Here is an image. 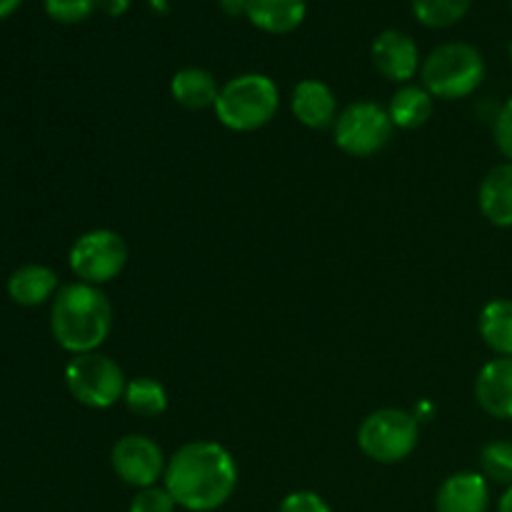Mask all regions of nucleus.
<instances>
[{"label":"nucleus","instance_id":"nucleus-1","mask_svg":"<svg viewBox=\"0 0 512 512\" xmlns=\"http://www.w3.org/2000/svg\"><path fill=\"white\" fill-rule=\"evenodd\" d=\"M163 480L178 508L213 512L233 498L238 488V465L220 443L198 440L175 450Z\"/></svg>","mask_w":512,"mask_h":512},{"label":"nucleus","instance_id":"nucleus-2","mask_svg":"<svg viewBox=\"0 0 512 512\" xmlns=\"http://www.w3.org/2000/svg\"><path fill=\"white\" fill-rule=\"evenodd\" d=\"M50 330L68 353H95L113 330V303L98 285H63L50 305Z\"/></svg>","mask_w":512,"mask_h":512},{"label":"nucleus","instance_id":"nucleus-3","mask_svg":"<svg viewBox=\"0 0 512 512\" xmlns=\"http://www.w3.org/2000/svg\"><path fill=\"white\" fill-rule=\"evenodd\" d=\"M420 78L433 98L463 100L483 85L485 58L475 45L463 40L443 43L423 60Z\"/></svg>","mask_w":512,"mask_h":512},{"label":"nucleus","instance_id":"nucleus-4","mask_svg":"<svg viewBox=\"0 0 512 512\" xmlns=\"http://www.w3.org/2000/svg\"><path fill=\"white\" fill-rule=\"evenodd\" d=\"M280 90L268 75L245 73L228 80L220 88L215 115L220 123L235 133H253L265 128L278 115Z\"/></svg>","mask_w":512,"mask_h":512},{"label":"nucleus","instance_id":"nucleus-5","mask_svg":"<svg viewBox=\"0 0 512 512\" xmlns=\"http://www.w3.org/2000/svg\"><path fill=\"white\" fill-rule=\"evenodd\" d=\"M420 440V423L413 413L383 408L370 413L358 428V445L365 458L380 465L403 463L413 455Z\"/></svg>","mask_w":512,"mask_h":512},{"label":"nucleus","instance_id":"nucleus-6","mask_svg":"<svg viewBox=\"0 0 512 512\" xmlns=\"http://www.w3.org/2000/svg\"><path fill=\"white\" fill-rule=\"evenodd\" d=\"M65 385L80 405L105 410L123 400L128 383L123 368L113 358L95 350L70 358V363L65 365Z\"/></svg>","mask_w":512,"mask_h":512},{"label":"nucleus","instance_id":"nucleus-7","mask_svg":"<svg viewBox=\"0 0 512 512\" xmlns=\"http://www.w3.org/2000/svg\"><path fill=\"white\" fill-rule=\"evenodd\" d=\"M393 130L395 125L388 110L370 100L350 103L348 108L340 110L333 125L335 145L353 158H370L380 153L393 138Z\"/></svg>","mask_w":512,"mask_h":512},{"label":"nucleus","instance_id":"nucleus-8","mask_svg":"<svg viewBox=\"0 0 512 512\" xmlns=\"http://www.w3.org/2000/svg\"><path fill=\"white\" fill-rule=\"evenodd\" d=\"M70 270L80 283L105 285L118 278L128 265V245L123 235L110 228L88 230L73 243L68 253Z\"/></svg>","mask_w":512,"mask_h":512},{"label":"nucleus","instance_id":"nucleus-9","mask_svg":"<svg viewBox=\"0 0 512 512\" xmlns=\"http://www.w3.org/2000/svg\"><path fill=\"white\" fill-rule=\"evenodd\" d=\"M110 465L125 485L143 490L150 485H158V480L165 475V468H168V460H165L163 448L153 438L130 433L113 445Z\"/></svg>","mask_w":512,"mask_h":512},{"label":"nucleus","instance_id":"nucleus-10","mask_svg":"<svg viewBox=\"0 0 512 512\" xmlns=\"http://www.w3.org/2000/svg\"><path fill=\"white\" fill-rule=\"evenodd\" d=\"M375 70L393 83H408L420 70L418 43L403 30H383L370 48Z\"/></svg>","mask_w":512,"mask_h":512},{"label":"nucleus","instance_id":"nucleus-11","mask_svg":"<svg viewBox=\"0 0 512 512\" xmlns=\"http://www.w3.org/2000/svg\"><path fill=\"white\" fill-rule=\"evenodd\" d=\"M490 485L483 473L460 470L443 480L435 498L438 512H488Z\"/></svg>","mask_w":512,"mask_h":512},{"label":"nucleus","instance_id":"nucleus-12","mask_svg":"<svg viewBox=\"0 0 512 512\" xmlns=\"http://www.w3.org/2000/svg\"><path fill=\"white\" fill-rule=\"evenodd\" d=\"M290 108H293L295 118L310 130H328L333 128L335 120H338V100L335 93L330 90V85H325L323 80H300L293 90V98H290Z\"/></svg>","mask_w":512,"mask_h":512},{"label":"nucleus","instance_id":"nucleus-13","mask_svg":"<svg viewBox=\"0 0 512 512\" xmlns=\"http://www.w3.org/2000/svg\"><path fill=\"white\" fill-rule=\"evenodd\" d=\"M475 398L490 418L512 420V358H495L480 368Z\"/></svg>","mask_w":512,"mask_h":512},{"label":"nucleus","instance_id":"nucleus-14","mask_svg":"<svg viewBox=\"0 0 512 512\" xmlns=\"http://www.w3.org/2000/svg\"><path fill=\"white\" fill-rule=\"evenodd\" d=\"M58 290V275L48 265H20L8 278L10 300L23 305V308H38V305L48 303V300L55 298Z\"/></svg>","mask_w":512,"mask_h":512},{"label":"nucleus","instance_id":"nucleus-15","mask_svg":"<svg viewBox=\"0 0 512 512\" xmlns=\"http://www.w3.org/2000/svg\"><path fill=\"white\" fill-rule=\"evenodd\" d=\"M480 213L498 228H512V163L495 165L478 190Z\"/></svg>","mask_w":512,"mask_h":512},{"label":"nucleus","instance_id":"nucleus-16","mask_svg":"<svg viewBox=\"0 0 512 512\" xmlns=\"http://www.w3.org/2000/svg\"><path fill=\"white\" fill-rule=\"evenodd\" d=\"M308 15L305 0H248L245 18L270 35H288L303 25Z\"/></svg>","mask_w":512,"mask_h":512},{"label":"nucleus","instance_id":"nucleus-17","mask_svg":"<svg viewBox=\"0 0 512 512\" xmlns=\"http://www.w3.org/2000/svg\"><path fill=\"white\" fill-rule=\"evenodd\" d=\"M170 95L188 110L215 108L218 103V80L205 68H183L170 78Z\"/></svg>","mask_w":512,"mask_h":512},{"label":"nucleus","instance_id":"nucleus-18","mask_svg":"<svg viewBox=\"0 0 512 512\" xmlns=\"http://www.w3.org/2000/svg\"><path fill=\"white\" fill-rule=\"evenodd\" d=\"M478 330L498 358H512V300L495 298L480 310Z\"/></svg>","mask_w":512,"mask_h":512},{"label":"nucleus","instance_id":"nucleus-19","mask_svg":"<svg viewBox=\"0 0 512 512\" xmlns=\"http://www.w3.org/2000/svg\"><path fill=\"white\" fill-rule=\"evenodd\" d=\"M435 98L423 88V85H403L390 100L388 115L395 128L418 130L433 118Z\"/></svg>","mask_w":512,"mask_h":512},{"label":"nucleus","instance_id":"nucleus-20","mask_svg":"<svg viewBox=\"0 0 512 512\" xmlns=\"http://www.w3.org/2000/svg\"><path fill=\"white\" fill-rule=\"evenodd\" d=\"M123 403L140 418H160L168 410V393L155 378H135L125 385Z\"/></svg>","mask_w":512,"mask_h":512},{"label":"nucleus","instance_id":"nucleus-21","mask_svg":"<svg viewBox=\"0 0 512 512\" xmlns=\"http://www.w3.org/2000/svg\"><path fill=\"white\" fill-rule=\"evenodd\" d=\"M473 8V0H413V15L420 25L433 30L460 23Z\"/></svg>","mask_w":512,"mask_h":512},{"label":"nucleus","instance_id":"nucleus-22","mask_svg":"<svg viewBox=\"0 0 512 512\" xmlns=\"http://www.w3.org/2000/svg\"><path fill=\"white\" fill-rule=\"evenodd\" d=\"M480 470L488 480L500 485H512V443L510 440H493L480 453Z\"/></svg>","mask_w":512,"mask_h":512},{"label":"nucleus","instance_id":"nucleus-23","mask_svg":"<svg viewBox=\"0 0 512 512\" xmlns=\"http://www.w3.org/2000/svg\"><path fill=\"white\" fill-rule=\"evenodd\" d=\"M50 20L60 25H78L98 10V0H43Z\"/></svg>","mask_w":512,"mask_h":512},{"label":"nucleus","instance_id":"nucleus-24","mask_svg":"<svg viewBox=\"0 0 512 512\" xmlns=\"http://www.w3.org/2000/svg\"><path fill=\"white\" fill-rule=\"evenodd\" d=\"M175 508L178 503L165 485H150V488L138 490L135 498L130 500V512H175Z\"/></svg>","mask_w":512,"mask_h":512},{"label":"nucleus","instance_id":"nucleus-25","mask_svg":"<svg viewBox=\"0 0 512 512\" xmlns=\"http://www.w3.org/2000/svg\"><path fill=\"white\" fill-rule=\"evenodd\" d=\"M278 512H333V510H330V505L325 503L318 493L298 490V493H290L288 498L280 503Z\"/></svg>","mask_w":512,"mask_h":512},{"label":"nucleus","instance_id":"nucleus-26","mask_svg":"<svg viewBox=\"0 0 512 512\" xmlns=\"http://www.w3.org/2000/svg\"><path fill=\"white\" fill-rule=\"evenodd\" d=\"M495 145H498L500 153L508 158V163H512V98H508V103L500 108L498 118H495Z\"/></svg>","mask_w":512,"mask_h":512},{"label":"nucleus","instance_id":"nucleus-27","mask_svg":"<svg viewBox=\"0 0 512 512\" xmlns=\"http://www.w3.org/2000/svg\"><path fill=\"white\" fill-rule=\"evenodd\" d=\"M128 8L130 0H98V10L110 18H120V15L128 13Z\"/></svg>","mask_w":512,"mask_h":512},{"label":"nucleus","instance_id":"nucleus-28","mask_svg":"<svg viewBox=\"0 0 512 512\" xmlns=\"http://www.w3.org/2000/svg\"><path fill=\"white\" fill-rule=\"evenodd\" d=\"M220 10L230 18H240V15H248V0H218Z\"/></svg>","mask_w":512,"mask_h":512},{"label":"nucleus","instance_id":"nucleus-29","mask_svg":"<svg viewBox=\"0 0 512 512\" xmlns=\"http://www.w3.org/2000/svg\"><path fill=\"white\" fill-rule=\"evenodd\" d=\"M20 3H23V0H0V20L10 18V15L20 8Z\"/></svg>","mask_w":512,"mask_h":512},{"label":"nucleus","instance_id":"nucleus-30","mask_svg":"<svg viewBox=\"0 0 512 512\" xmlns=\"http://www.w3.org/2000/svg\"><path fill=\"white\" fill-rule=\"evenodd\" d=\"M498 512H512V485L508 490L503 493V498H500L498 503Z\"/></svg>","mask_w":512,"mask_h":512},{"label":"nucleus","instance_id":"nucleus-31","mask_svg":"<svg viewBox=\"0 0 512 512\" xmlns=\"http://www.w3.org/2000/svg\"><path fill=\"white\" fill-rule=\"evenodd\" d=\"M508 55H510V63H512V40H510V48H508Z\"/></svg>","mask_w":512,"mask_h":512}]
</instances>
